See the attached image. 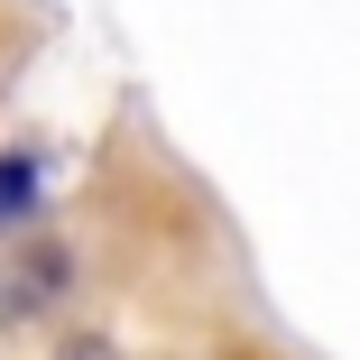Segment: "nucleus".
<instances>
[{
  "label": "nucleus",
  "mask_w": 360,
  "mask_h": 360,
  "mask_svg": "<svg viewBox=\"0 0 360 360\" xmlns=\"http://www.w3.org/2000/svg\"><path fill=\"white\" fill-rule=\"evenodd\" d=\"M28 203H37V167H28V158H0V222L28 212Z\"/></svg>",
  "instance_id": "1"
}]
</instances>
